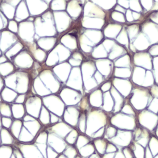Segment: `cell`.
Masks as SVG:
<instances>
[{
  "label": "cell",
  "instance_id": "obj_1",
  "mask_svg": "<svg viewBox=\"0 0 158 158\" xmlns=\"http://www.w3.org/2000/svg\"><path fill=\"white\" fill-rule=\"evenodd\" d=\"M9 28L13 31H17V23L14 21H10L9 23Z\"/></svg>",
  "mask_w": 158,
  "mask_h": 158
},
{
  "label": "cell",
  "instance_id": "obj_2",
  "mask_svg": "<svg viewBox=\"0 0 158 158\" xmlns=\"http://www.w3.org/2000/svg\"><path fill=\"white\" fill-rule=\"evenodd\" d=\"M115 131V129L114 128H112V127H109V128H108L107 132H108L109 133H107V134L109 135V136H112L113 135H114Z\"/></svg>",
  "mask_w": 158,
  "mask_h": 158
},
{
  "label": "cell",
  "instance_id": "obj_3",
  "mask_svg": "<svg viewBox=\"0 0 158 158\" xmlns=\"http://www.w3.org/2000/svg\"><path fill=\"white\" fill-rule=\"evenodd\" d=\"M110 82H107V83L104 84L102 86L101 88H102V89L103 91H107V90H108L110 88Z\"/></svg>",
  "mask_w": 158,
  "mask_h": 158
},
{
  "label": "cell",
  "instance_id": "obj_4",
  "mask_svg": "<svg viewBox=\"0 0 158 158\" xmlns=\"http://www.w3.org/2000/svg\"><path fill=\"white\" fill-rule=\"evenodd\" d=\"M24 101V95H20L19 96L18 99L16 101L18 102H22Z\"/></svg>",
  "mask_w": 158,
  "mask_h": 158
}]
</instances>
